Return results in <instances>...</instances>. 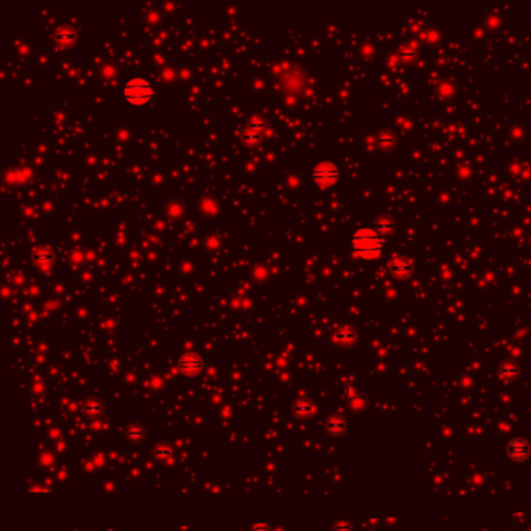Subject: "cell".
<instances>
[{"mask_svg": "<svg viewBox=\"0 0 531 531\" xmlns=\"http://www.w3.org/2000/svg\"><path fill=\"white\" fill-rule=\"evenodd\" d=\"M382 239L380 235L372 229H360L352 237L354 251L364 259H374L382 252Z\"/></svg>", "mask_w": 531, "mask_h": 531, "instance_id": "6da1fadb", "label": "cell"}, {"mask_svg": "<svg viewBox=\"0 0 531 531\" xmlns=\"http://www.w3.org/2000/svg\"><path fill=\"white\" fill-rule=\"evenodd\" d=\"M123 97L130 105L142 106L153 97V87L143 78H131L123 87Z\"/></svg>", "mask_w": 531, "mask_h": 531, "instance_id": "7a4b0ae2", "label": "cell"}, {"mask_svg": "<svg viewBox=\"0 0 531 531\" xmlns=\"http://www.w3.org/2000/svg\"><path fill=\"white\" fill-rule=\"evenodd\" d=\"M312 175L316 184L329 187L338 179V168L332 161H321L313 167Z\"/></svg>", "mask_w": 531, "mask_h": 531, "instance_id": "3957f363", "label": "cell"}, {"mask_svg": "<svg viewBox=\"0 0 531 531\" xmlns=\"http://www.w3.org/2000/svg\"><path fill=\"white\" fill-rule=\"evenodd\" d=\"M391 271L396 278H408L411 273V263L404 259L396 260L391 265Z\"/></svg>", "mask_w": 531, "mask_h": 531, "instance_id": "277c9868", "label": "cell"}, {"mask_svg": "<svg viewBox=\"0 0 531 531\" xmlns=\"http://www.w3.org/2000/svg\"><path fill=\"white\" fill-rule=\"evenodd\" d=\"M59 39L62 42H70V41L75 39V33H73L70 28H64V30L59 31Z\"/></svg>", "mask_w": 531, "mask_h": 531, "instance_id": "5b68a950", "label": "cell"}, {"mask_svg": "<svg viewBox=\"0 0 531 531\" xmlns=\"http://www.w3.org/2000/svg\"><path fill=\"white\" fill-rule=\"evenodd\" d=\"M34 259L38 262H50L52 260V254L47 251H38L34 255Z\"/></svg>", "mask_w": 531, "mask_h": 531, "instance_id": "8992f818", "label": "cell"}, {"mask_svg": "<svg viewBox=\"0 0 531 531\" xmlns=\"http://www.w3.org/2000/svg\"><path fill=\"white\" fill-rule=\"evenodd\" d=\"M243 140H245V142H250V143L259 140V133H257V131H251L250 134H245V136H243Z\"/></svg>", "mask_w": 531, "mask_h": 531, "instance_id": "52a82bcc", "label": "cell"}]
</instances>
